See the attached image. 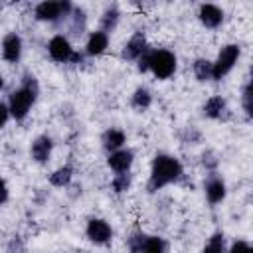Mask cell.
<instances>
[{"label": "cell", "mask_w": 253, "mask_h": 253, "mask_svg": "<svg viewBox=\"0 0 253 253\" xmlns=\"http://www.w3.org/2000/svg\"><path fill=\"white\" fill-rule=\"evenodd\" d=\"M113 225L103 217H89L85 223V237L93 245H109L113 241Z\"/></svg>", "instance_id": "7"}, {"label": "cell", "mask_w": 253, "mask_h": 253, "mask_svg": "<svg viewBox=\"0 0 253 253\" xmlns=\"http://www.w3.org/2000/svg\"><path fill=\"white\" fill-rule=\"evenodd\" d=\"M130 186H132V174L130 172H121V174H115L111 178V190L117 196L126 194L130 190Z\"/></svg>", "instance_id": "22"}, {"label": "cell", "mask_w": 253, "mask_h": 253, "mask_svg": "<svg viewBox=\"0 0 253 253\" xmlns=\"http://www.w3.org/2000/svg\"><path fill=\"white\" fill-rule=\"evenodd\" d=\"M225 253H253V247H251L249 241H245V239H235V241L227 247Z\"/></svg>", "instance_id": "29"}, {"label": "cell", "mask_w": 253, "mask_h": 253, "mask_svg": "<svg viewBox=\"0 0 253 253\" xmlns=\"http://www.w3.org/2000/svg\"><path fill=\"white\" fill-rule=\"evenodd\" d=\"M202 138H204L202 130H200L198 126H194V125H188V126H184V128L180 130V140H182L184 144H200Z\"/></svg>", "instance_id": "26"}, {"label": "cell", "mask_w": 253, "mask_h": 253, "mask_svg": "<svg viewBox=\"0 0 253 253\" xmlns=\"http://www.w3.org/2000/svg\"><path fill=\"white\" fill-rule=\"evenodd\" d=\"M6 253H24V241H22L20 235H14V237L10 239Z\"/></svg>", "instance_id": "30"}, {"label": "cell", "mask_w": 253, "mask_h": 253, "mask_svg": "<svg viewBox=\"0 0 253 253\" xmlns=\"http://www.w3.org/2000/svg\"><path fill=\"white\" fill-rule=\"evenodd\" d=\"M126 144V132L123 128H117V126H111L107 130H103L101 134V146L107 154L119 150V148H125Z\"/></svg>", "instance_id": "16"}, {"label": "cell", "mask_w": 253, "mask_h": 253, "mask_svg": "<svg viewBox=\"0 0 253 253\" xmlns=\"http://www.w3.org/2000/svg\"><path fill=\"white\" fill-rule=\"evenodd\" d=\"M119 22H121V8H119V4H115V2L113 4H107L103 8L101 16H99V30L111 36L117 30Z\"/></svg>", "instance_id": "17"}, {"label": "cell", "mask_w": 253, "mask_h": 253, "mask_svg": "<svg viewBox=\"0 0 253 253\" xmlns=\"http://www.w3.org/2000/svg\"><path fill=\"white\" fill-rule=\"evenodd\" d=\"M10 121V111H8V105L6 101H0V128H4Z\"/></svg>", "instance_id": "32"}, {"label": "cell", "mask_w": 253, "mask_h": 253, "mask_svg": "<svg viewBox=\"0 0 253 253\" xmlns=\"http://www.w3.org/2000/svg\"><path fill=\"white\" fill-rule=\"evenodd\" d=\"M73 176H75V170L71 164H63V166H57L49 176H47V182L49 186L53 188H69L71 182H73Z\"/></svg>", "instance_id": "19"}, {"label": "cell", "mask_w": 253, "mask_h": 253, "mask_svg": "<svg viewBox=\"0 0 253 253\" xmlns=\"http://www.w3.org/2000/svg\"><path fill=\"white\" fill-rule=\"evenodd\" d=\"M8 200H10V188H8V182L0 176V206L8 204Z\"/></svg>", "instance_id": "31"}, {"label": "cell", "mask_w": 253, "mask_h": 253, "mask_svg": "<svg viewBox=\"0 0 253 253\" xmlns=\"http://www.w3.org/2000/svg\"><path fill=\"white\" fill-rule=\"evenodd\" d=\"M73 6L75 4L69 0H43L34 6V18L45 24H65Z\"/></svg>", "instance_id": "4"}, {"label": "cell", "mask_w": 253, "mask_h": 253, "mask_svg": "<svg viewBox=\"0 0 253 253\" xmlns=\"http://www.w3.org/2000/svg\"><path fill=\"white\" fill-rule=\"evenodd\" d=\"M196 16H198L200 24L204 28H208V30H217L223 24V20H225V12L217 4H210V2L200 4Z\"/></svg>", "instance_id": "13"}, {"label": "cell", "mask_w": 253, "mask_h": 253, "mask_svg": "<svg viewBox=\"0 0 253 253\" xmlns=\"http://www.w3.org/2000/svg\"><path fill=\"white\" fill-rule=\"evenodd\" d=\"M40 97V83H38V77L30 71H26L22 77H20V87H16L10 95H8V111H10V119L14 121H24L32 107L36 105Z\"/></svg>", "instance_id": "2"}, {"label": "cell", "mask_w": 253, "mask_h": 253, "mask_svg": "<svg viewBox=\"0 0 253 253\" xmlns=\"http://www.w3.org/2000/svg\"><path fill=\"white\" fill-rule=\"evenodd\" d=\"M22 53H24V40L18 32H8L4 38H2V43H0V55L6 63L10 65H16L20 59H22Z\"/></svg>", "instance_id": "8"}, {"label": "cell", "mask_w": 253, "mask_h": 253, "mask_svg": "<svg viewBox=\"0 0 253 253\" xmlns=\"http://www.w3.org/2000/svg\"><path fill=\"white\" fill-rule=\"evenodd\" d=\"M202 164H204V168L210 170V174H211V172H215V168H217V164H219V158L215 156L213 150H206V152L202 154Z\"/></svg>", "instance_id": "28"}, {"label": "cell", "mask_w": 253, "mask_h": 253, "mask_svg": "<svg viewBox=\"0 0 253 253\" xmlns=\"http://www.w3.org/2000/svg\"><path fill=\"white\" fill-rule=\"evenodd\" d=\"M130 107L136 111V113H142L146 109H150L152 105V91L146 87V85H138L132 93H130Z\"/></svg>", "instance_id": "20"}, {"label": "cell", "mask_w": 253, "mask_h": 253, "mask_svg": "<svg viewBox=\"0 0 253 253\" xmlns=\"http://www.w3.org/2000/svg\"><path fill=\"white\" fill-rule=\"evenodd\" d=\"M178 69V57L172 49L166 47H150L148 51V71L158 81L172 79Z\"/></svg>", "instance_id": "3"}, {"label": "cell", "mask_w": 253, "mask_h": 253, "mask_svg": "<svg viewBox=\"0 0 253 253\" xmlns=\"http://www.w3.org/2000/svg\"><path fill=\"white\" fill-rule=\"evenodd\" d=\"M109 42H111V36L109 34H105L101 30L89 32V36L85 40V45H83V55H87V57L103 55L109 49Z\"/></svg>", "instance_id": "15"}, {"label": "cell", "mask_w": 253, "mask_h": 253, "mask_svg": "<svg viewBox=\"0 0 253 253\" xmlns=\"http://www.w3.org/2000/svg\"><path fill=\"white\" fill-rule=\"evenodd\" d=\"M227 251V243H225V235L223 231H215L211 233V237L206 241L202 253H225Z\"/></svg>", "instance_id": "23"}, {"label": "cell", "mask_w": 253, "mask_h": 253, "mask_svg": "<svg viewBox=\"0 0 253 253\" xmlns=\"http://www.w3.org/2000/svg\"><path fill=\"white\" fill-rule=\"evenodd\" d=\"M204 194H206V200H208L210 206L221 204L225 200V196H227V184H225V180L217 172H211L204 180Z\"/></svg>", "instance_id": "9"}, {"label": "cell", "mask_w": 253, "mask_h": 253, "mask_svg": "<svg viewBox=\"0 0 253 253\" xmlns=\"http://www.w3.org/2000/svg\"><path fill=\"white\" fill-rule=\"evenodd\" d=\"M134 164V150L125 146V148H119L111 154H107V166L115 172V174H121V172H130Z\"/></svg>", "instance_id": "14"}, {"label": "cell", "mask_w": 253, "mask_h": 253, "mask_svg": "<svg viewBox=\"0 0 253 253\" xmlns=\"http://www.w3.org/2000/svg\"><path fill=\"white\" fill-rule=\"evenodd\" d=\"M192 73L200 83L211 81V61L208 57H196L192 61Z\"/></svg>", "instance_id": "21"}, {"label": "cell", "mask_w": 253, "mask_h": 253, "mask_svg": "<svg viewBox=\"0 0 253 253\" xmlns=\"http://www.w3.org/2000/svg\"><path fill=\"white\" fill-rule=\"evenodd\" d=\"M202 115L210 121H227L231 111L227 105V99L221 95H211L206 99V103L202 105Z\"/></svg>", "instance_id": "12"}, {"label": "cell", "mask_w": 253, "mask_h": 253, "mask_svg": "<svg viewBox=\"0 0 253 253\" xmlns=\"http://www.w3.org/2000/svg\"><path fill=\"white\" fill-rule=\"evenodd\" d=\"M146 237H148V233H144L142 229H134V231L126 237V241H125V243H126V251H128V253H140V249H142Z\"/></svg>", "instance_id": "25"}, {"label": "cell", "mask_w": 253, "mask_h": 253, "mask_svg": "<svg viewBox=\"0 0 253 253\" xmlns=\"http://www.w3.org/2000/svg\"><path fill=\"white\" fill-rule=\"evenodd\" d=\"M166 251H168V243L160 235H148L140 249V253H166Z\"/></svg>", "instance_id": "24"}, {"label": "cell", "mask_w": 253, "mask_h": 253, "mask_svg": "<svg viewBox=\"0 0 253 253\" xmlns=\"http://www.w3.org/2000/svg\"><path fill=\"white\" fill-rule=\"evenodd\" d=\"M65 24H67V30L73 38H81L87 30V12H85V8L83 6H73Z\"/></svg>", "instance_id": "18"}, {"label": "cell", "mask_w": 253, "mask_h": 253, "mask_svg": "<svg viewBox=\"0 0 253 253\" xmlns=\"http://www.w3.org/2000/svg\"><path fill=\"white\" fill-rule=\"evenodd\" d=\"M182 176H184V166L176 156H172L168 152H156L150 162L146 190H148V194H156L158 190L180 182Z\"/></svg>", "instance_id": "1"}, {"label": "cell", "mask_w": 253, "mask_h": 253, "mask_svg": "<svg viewBox=\"0 0 253 253\" xmlns=\"http://www.w3.org/2000/svg\"><path fill=\"white\" fill-rule=\"evenodd\" d=\"M2 89H4V75L0 73V91H2Z\"/></svg>", "instance_id": "33"}, {"label": "cell", "mask_w": 253, "mask_h": 253, "mask_svg": "<svg viewBox=\"0 0 253 253\" xmlns=\"http://www.w3.org/2000/svg\"><path fill=\"white\" fill-rule=\"evenodd\" d=\"M148 49H150V45H148V40H146L144 32H134V34L125 42L123 51H121V57H123L125 61H134V63H136V59L142 57Z\"/></svg>", "instance_id": "10"}, {"label": "cell", "mask_w": 253, "mask_h": 253, "mask_svg": "<svg viewBox=\"0 0 253 253\" xmlns=\"http://www.w3.org/2000/svg\"><path fill=\"white\" fill-rule=\"evenodd\" d=\"M45 49H47L49 59L55 61V63H81L83 61V53H79L73 47L71 40L65 34L51 36L47 45H45Z\"/></svg>", "instance_id": "5"}, {"label": "cell", "mask_w": 253, "mask_h": 253, "mask_svg": "<svg viewBox=\"0 0 253 253\" xmlns=\"http://www.w3.org/2000/svg\"><path fill=\"white\" fill-rule=\"evenodd\" d=\"M251 99H253V93H251V81H245V85H243V89H241V107H243V113H245L247 119H251V115H253Z\"/></svg>", "instance_id": "27"}, {"label": "cell", "mask_w": 253, "mask_h": 253, "mask_svg": "<svg viewBox=\"0 0 253 253\" xmlns=\"http://www.w3.org/2000/svg\"><path fill=\"white\" fill-rule=\"evenodd\" d=\"M239 57H241V47H239V43H225V45L217 51V57L211 61V81H221V79H225V77L233 71V67H235V63L239 61Z\"/></svg>", "instance_id": "6"}, {"label": "cell", "mask_w": 253, "mask_h": 253, "mask_svg": "<svg viewBox=\"0 0 253 253\" xmlns=\"http://www.w3.org/2000/svg\"><path fill=\"white\" fill-rule=\"evenodd\" d=\"M53 154V138L49 134H38L30 142V158L36 164H47Z\"/></svg>", "instance_id": "11"}]
</instances>
